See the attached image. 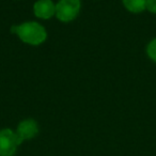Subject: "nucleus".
<instances>
[{"label": "nucleus", "instance_id": "obj_1", "mask_svg": "<svg viewBox=\"0 0 156 156\" xmlns=\"http://www.w3.org/2000/svg\"><path fill=\"white\" fill-rule=\"evenodd\" d=\"M11 32L16 34L25 44L37 46L43 44L47 39L46 29L37 22H25L20 25H13Z\"/></svg>", "mask_w": 156, "mask_h": 156}, {"label": "nucleus", "instance_id": "obj_2", "mask_svg": "<svg viewBox=\"0 0 156 156\" xmlns=\"http://www.w3.org/2000/svg\"><path fill=\"white\" fill-rule=\"evenodd\" d=\"M80 8V0H59L56 5V17L62 23H69L77 18Z\"/></svg>", "mask_w": 156, "mask_h": 156}, {"label": "nucleus", "instance_id": "obj_8", "mask_svg": "<svg viewBox=\"0 0 156 156\" xmlns=\"http://www.w3.org/2000/svg\"><path fill=\"white\" fill-rule=\"evenodd\" d=\"M145 9H147L152 13H156V0H147Z\"/></svg>", "mask_w": 156, "mask_h": 156}, {"label": "nucleus", "instance_id": "obj_6", "mask_svg": "<svg viewBox=\"0 0 156 156\" xmlns=\"http://www.w3.org/2000/svg\"><path fill=\"white\" fill-rule=\"evenodd\" d=\"M147 0H123V5L132 13H139L145 9Z\"/></svg>", "mask_w": 156, "mask_h": 156}, {"label": "nucleus", "instance_id": "obj_5", "mask_svg": "<svg viewBox=\"0 0 156 156\" xmlns=\"http://www.w3.org/2000/svg\"><path fill=\"white\" fill-rule=\"evenodd\" d=\"M37 132H39V126H37V122L32 119H28V120H24V121H22L18 124L16 134L24 141L35 137Z\"/></svg>", "mask_w": 156, "mask_h": 156}, {"label": "nucleus", "instance_id": "obj_4", "mask_svg": "<svg viewBox=\"0 0 156 156\" xmlns=\"http://www.w3.org/2000/svg\"><path fill=\"white\" fill-rule=\"evenodd\" d=\"M33 13L40 20H50L56 16V5L52 0H37L33 5Z\"/></svg>", "mask_w": 156, "mask_h": 156}, {"label": "nucleus", "instance_id": "obj_3", "mask_svg": "<svg viewBox=\"0 0 156 156\" xmlns=\"http://www.w3.org/2000/svg\"><path fill=\"white\" fill-rule=\"evenodd\" d=\"M23 142L16 133L5 128L0 130V156H12Z\"/></svg>", "mask_w": 156, "mask_h": 156}, {"label": "nucleus", "instance_id": "obj_7", "mask_svg": "<svg viewBox=\"0 0 156 156\" xmlns=\"http://www.w3.org/2000/svg\"><path fill=\"white\" fill-rule=\"evenodd\" d=\"M147 55L152 60L156 62V39L153 40L147 46Z\"/></svg>", "mask_w": 156, "mask_h": 156}]
</instances>
